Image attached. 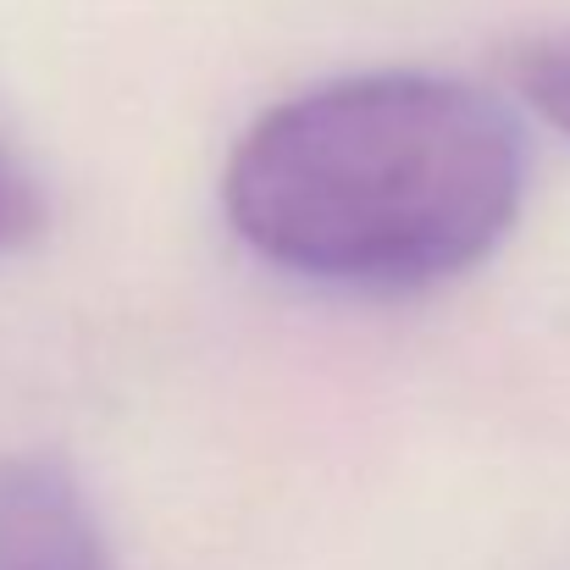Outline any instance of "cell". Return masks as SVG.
I'll return each instance as SVG.
<instances>
[{
	"instance_id": "4",
	"label": "cell",
	"mask_w": 570,
	"mask_h": 570,
	"mask_svg": "<svg viewBox=\"0 0 570 570\" xmlns=\"http://www.w3.org/2000/svg\"><path fill=\"white\" fill-rule=\"evenodd\" d=\"M39 222H45V199L33 189V178L17 167V156L0 145V249L28 244Z\"/></svg>"
},
{
	"instance_id": "2",
	"label": "cell",
	"mask_w": 570,
	"mask_h": 570,
	"mask_svg": "<svg viewBox=\"0 0 570 570\" xmlns=\"http://www.w3.org/2000/svg\"><path fill=\"white\" fill-rule=\"evenodd\" d=\"M0 570H117L67 465L45 454L0 460Z\"/></svg>"
},
{
	"instance_id": "3",
	"label": "cell",
	"mask_w": 570,
	"mask_h": 570,
	"mask_svg": "<svg viewBox=\"0 0 570 570\" xmlns=\"http://www.w3.org/2000/svg\"><path fill=\"white\" fill-rule=\"evenodd\" d=\"M510 78L521 89V100L570 139V33L566 39H532L515 50Z\"/></svg>"
},
{
	"instance_id": "1",
	"label": "cell",
	"mask_w": 570,
	"mask_h": 570,
	"mask_svg": "<svg viewBox=\"0 0 570 570\" xmlns=\"http://www.w3.org/2000/svg\"><path fill=\"white\" fill-rule=\"evenodd\" d=\"M521 194L510 111L432 72L338 78L272 106L222 178L227 222L261 261L361 294L471 272L515 227Z\"/></svg>"
}]
</instances>
